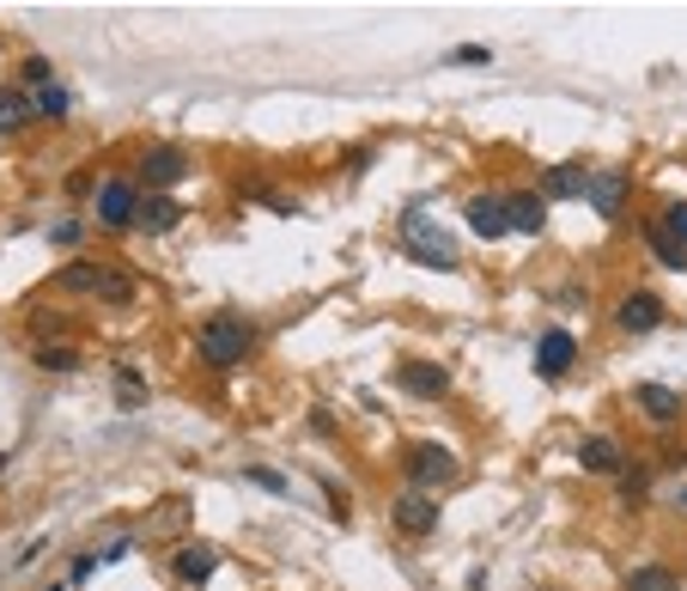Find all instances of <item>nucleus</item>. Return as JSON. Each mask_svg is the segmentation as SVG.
Masks as SVG:
<instances>
[{"label":"nucleus","instance_id":"10","mask_svg":"<svg viewBox=\"0 0 687 591\" xmlns=\"http://www.w3.org/2000/svg\"><path fill=\"white\" fill-rule=\"evenodd\" d=\"M585 189H590V165L585 159H560V165H548V171H541L536 196L541 201H585Z\"/></svg>","mask_w":687,"mask_h":591},{"label":"nucleus","instance_id":"16","mask_svg":"<svg viewBox=\"0 0 687 591\" xmlns=\"http://www.w3.org/2000/svg\"><path fill=\"white\" fill-rule=\"evenodd\" d=\"M633 403H639V415H651L657 427H676V421L687 415V396H676L669 384H639V391H633Z\"/></svg>","mask_w":687,"mask_h":591},{"label":"nucleus","instance_id":"11","mask_svg":"<svg viewBox=\"0 0 687 591\" xmlns=\"http://www.w3.org/2000/svg\"><path fill=\"white\" fill-rule=\"evenodd\" d=\"M627 189H633V177L620 171V165H603V171H590L585 201L603 214V220H620V208H627Z\"/></svg>","mask_w":687,"mask_h":591},{"label":"nucleus","instance_id":"12","mask_svg":"<svg viewBox=\"0 0 687 591\" xmlns=\"http://www.w3.org/2000/svg\"><path fill=\"white\" fill-rule=\"evenodd\" d=\"M572 359H578V336H572V329H541V342H536V372H541V378H566Z\"/></svg>","mask_w":687,"mask_h":591},{"label":"nucleus","instance_id":"32","mask_svg":"<svg viewBox=\"0 0 687 591\" xmlns=\"http://www.w3.org/2000/svg\"><path fill=\"white\" fill-rule=\"evenodd\" d=\"M49 591H73V585H49Z\"/></svg>","mask_w":687,"mask_h":591},{"label":"nucleus","instance_id":"3","mask_svg":"<svg viewBox=\"0 0 687 591\" xmlns=\"http://www.w3.org/2000/svg\"><path fill=\"white\" fill-rule=\"evenodd\" d=\"M401 250H408V263H420V268H457L462 256H457V238L445 233V226H432V214L414 201L408 214H401Z\"/></svg>","mask_w":687,"mask_h":591},{"label":"nucleus","instance_id":"26","mask_svg":"<svg viewBox=\"0 0 687 591\" xmlns=\"http://www.w3.org/2000/svg\"><path fill=\"white\" fill-rule=\"evenodd\" d=\"M445 61H450V68H487V61H492V49H487V43H457Z\"/></svg>","mask_w":687,"mask_h":591},{"label":"nucleus","instance_id":"4","mask_svg":"<svg viewBox=\"0 0 687 591\" xmlns=\"http://www.w3.org/2000/svg\"><path fill=\"white\" fill-rule=\"evenodd\" d=\"M401 475H408V487H420V494H445L450 482L462 475L457 452L438 440H414L408 452H401Z\"/></svg>","mask_w":687,"mask_h":591},{"label":"nucleus","instance_id":"9","mask_svg":"<svg viewBox=\"0 0 687 591\" xmlns=\"http://www.w3.org/2000/svg\"><path fill=\"white\" fill-rule=\"evenodd\" d=\"M396 391L420 396V403H438V396H450V372L432 366V359H396Z\"/></svg>","mask_w":687,"mask_h":591},{"label":"nucleus","instance_id":"14","mask_svg":"<svg viewBox=\"0 0 687 591\" xmlns=\"http://www.w3.org/2000/svg\"><path fill=\"white\" fill-rule=\"evenodd\" d=\"M505 220H511V233L541 238V226H548V201H541L536 189H505Z\"/></svg>","mask_w":687,"mask_h":591},{"label":"nucleus","instance_id":"22","mask_svg":"<svg viewBox=\"0 0 687 591\" xmlns=\"http://www.w3.org/2000/svg\"><path fill=\"white\" fill-rule=\"evenodd\" d=\"M615 494H620V506H627V512H639L645 500H651V470H645V464L633 470V464H627V470L615 475Z\"/></svg>","mask_w":687,"mask_h":591},{"label":"nucleus","instance_id":"21","mask_svg":"<svg viewBox=\"0 0 687 591\" xmlns=\"http://www.w3.org/2000/svg\"><path fill=\"white\" fill-rule=\"evenodd\" d=\"M645 244H651V256L669 268V275H681V268H687V250H681L676 238H669V226H664V220H651V226H645Z\"/></svg>","mask_w":687,"mask_h":591},{"label":"nucleus","instance_id":"6","mask_svg":"<svg viewBox=\"0 0 687 591\" xmlns=\"http://www.w3.org/2000/svg\"><path fill=\"white\" fill-rule=\"evenodd\" d=\"M189 177V152L183 147H147L140 152V177L135 184L147 189V196H165V189H177Z\"/></svg>","mask_w":687,"mask_h":591},{"label":"nucleus","instance_id":"27","mask_svg":"<svg viewBox=\"0 0 687 591\" xmlns=\"http://www.w3.org/2000/svg\"><path fill=\"white\" fill-rule=\"evenodd\" d=\"M657 220H664L669 238H676L681 250H687V201H664V214H657Z\"/></svg>","mask_w":687,"mask_h":591},{"label":"nucleus","instance_id":"18","mask_svg":"<svg viewBox=\"0 0 687 591\" xmlns=\"http://www.w3.org/2000/svg\"><path fill=\"white\" fill-rule=\"evenodd\" d=\"M177 220H183V208H177V201L171 196H140V233H152V238H165V233H171V226Z\"/></svg>","mask_w":687,"mask_h":591},{"label":"nucleus","instance_id":"28","mask_svg":"<svg viewBox=\"0 0 687 591\" xmlns=\"http://www.w3.org/2000/svg\"><path fill=\"white\" fill-rule=\"evenodd\" d=\"M37 366H43V372H73V366H80V354H73V348H37Z\"/></svg>","mask_w":687,"mask_h":591},{"label":"nucleus","instance_id":"19","mask_svg":"<svg viewBox=\"0 0 687 591\" xmlns=\"http://www.w3.org/2000/svg\"><path fill=\"white\" fill-rule=\"evenodd\" d=\"M620 591H687L676 568H664V561H645V568H633L627 580H620Z\"/></svg>","mask_w":687,"mask_h":591},{"label":"nucleus","instance_id":"29","mask_svg":"<svg viewBox=\"0 0 687 591\" xmlns=\"http://www.w3.org/2000/svg\"><path fill=\"white\" fill-rule=\"evenodd\" d=\"M80 238H86V226H80V220H56V226H49V244H61V250H73Z\"/></svg>","mask_w":687,"mask_h":591},{"label":"nucleus","instance_id":"31","mask_svg":"<svg viewBox=\"0 0 687 591\" xmlns=\"http://www.w3.org/2000/svg\"><path fill=\"white\" fill-rule=\"evenodd\" d=\"M676 506H681V512H687V487H681V494H676Z\"/></svg>","mask_w":687,"mask_h":591},{"label":"nucleus","instance_id":"24","mask_svg":"<svg viewBox=\"0 0 687 591\" xmlns=\"http://www.w3.org/2000/svg\"><path fill=\"white\" fill-rule=\"evenodd\" d=\"M243 482H256V487H262V494H280V500L292 494V482H287V475H280V470H268V464H250V470H243Z\"/></svg>","mask_w":687,"mask_h":591},{"label":"nucleus","instance_id":"33","mask_svg":"<svg viewBox=\"0 0 687 591\" xmlns=\"http://www.w3.org/2000/svg\"><path fill=\"white\" fill-rule=\"evenodd\" d=\"M0 470H7V452H0Z\"/></svg>","mask_w":687,"mask_h":591},{"label":"nucleus","instance_id":"7","mask_svg":"<svg viewBox=\"0 0 687 591\" xmlns=\"http://www.w3.org/2000/svg\"><path fill=\"white\" fill-rule=\"evenodd\" d=\"M657 324H664V293L657 287H627L620 293V305H615L620 336H645V329H657Z\"/></svg>","mask_w":687,"mask_h":591},{"label":"nucleus","instance_id":"25","mask_svg":"<svg viewBox=\"0 0 687 591\" xmlns=\"http://www.w3.org/2000/svg\"><path fill=\"white\" fill-rule=\"evenodd\" d=\"M19 80L31 86V92H43V86H56V68H49L43 56H24V61H19Z\"/></svg>","mask_w":687,"mask_h":591},{"label":"nucleus","instance_id":"15","mask_svg":"<svg viewBox=\"0 0 687 591\" xmlns=\"http://www.w3.org/2000/svg\"><path fill=\"white\" fill-rule=\"evenodd\" d=\"M578 464H585L590 475H620L627 470V445H620L615 433H590V440L578 445Z\"/></svg>","mask_w":687,"mask_h":591},{"label":"nucleus","instance_id":"30","mask_svg":"<svg viewBox=\"0 0 687 591\" xmlns=\"http://www.w3.org/2000/svg\"><path fill=\"white\" fill-rule=\"evenodd\" d=\"M140 403H147V391H140V378H135V372H122V408H140Z\"/></svg>","mask_w":687,"mask_h":591},{"label":"nucleus","instance_id":"20","mask_svg":"<svg viewBox=\"0 0 687 591\" xmlns=\"http://www.w3.org/2000/svg\"><path fill=\"white\" fill-rule=\"evenodd\" d=\"M31 117H37V110H31V92H24V86H0V135H19Z\"/></svg>","mask_w":687,"mask_h":591},{"label":"nucleus","instance_id":"2","mask_svg":"<svg viewBox=\"0 0 687 591\" xmlns=\"http://www.w3.org/2000/svg\"><path fill=\"white\" fill-rule=\"evenodd\" d=\"M56 293H86V299H103V305H128V299H135V275H122L116 263H92V256H80V263L56 268Z\"/></svg>","mask_w":687,"mask_h":591},{"label":"nucleus","instance_id":"13","mask_svg":"<svg viewBox=\"0 0 687 591\" xmlns=\"http://www.w3.org/2000/svg\"><path fill=\"white\" fill-rule=\"evenodd\" d=\"M462 214H469V233H475V238H487V244L511 233V220H505V196H492V189L469 196V201H462Z\"/></svg>","mask_w":687,"mask_h":591},{"label":"nucleus","instance_id":"1","mask_svg":"<svg viewBox=\"0 0 687 591\" xmlns=\"http://www.w3.org/2000/svg\"><path fill=\"white\" fill-rule=\"evenodd\" d=\"M196 354H201V366H213V372L243 366V359L256 354V324L243 312H213L196 329Z\"/></svg>","mask_w":687,"mask_h":591},{"label":"nucleus","instance_id":"23","mask_svg":"<svg viewBox=\"0 0 687 591\" xmlns=\"http://www.w3.org/2000/svg\"><path fill=\"white\" fill-rule=\"evenodd\" d=\"M31 110H37V117H43V122H68V110H73V98H68V86H43V92H31Z\"/></svg>","mask_w":687,"mask_h":591},{"label":"nucleus","instance_id":"8","mask_svg":"<svg viewBox=\"0 0 687 591\" xmlns=\"http://www.w3.org/2000/svg\"><path fill=\"white\" fill-rule=\"evenodd\" d=\"M390 524L401 536H432L438 531V494H420V487H408V494L390 500Z\"/></svg>","mask_w":687,"mask_h":591},{"label":"nucleus","instance_id":"17","mask_svg":"<svg viewBox=\"0 0 687 591\" xmlns=\"http://www.w3.org/2000/svg\"><path fill=\"white\" fill-rule=\"evenodd\" d=\"M171 573L183 585H207L219 573V549L213 543H183V549H177V561H171Z\"/></svg>","mask_w":687,"mask_h":591},{"label":"nucleus","instance_id":"5","mask_svg":"<svg viewBox=\"0 0 687 591\" xmlns=\"http://www.w3.org/2000/svg\"><path fill=\"white\" fill-rule=\"evenodd\" d=\"M140 196H147V189H140L135 177H103V184L92 189V220L103 226V233H135Z\"/></svg>","mask_w":687,"mask_h":591}]
</instances>
